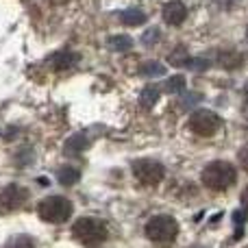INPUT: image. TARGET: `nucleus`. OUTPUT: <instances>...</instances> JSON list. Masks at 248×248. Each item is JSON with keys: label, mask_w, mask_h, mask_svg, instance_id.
Segmentation results:
<instances>
[{"label": "nucleus", "mask_w": 248, "mask_h": 248, "mask_svg": "<svg viewBox=\"0 0 248 248\" xmlns=\"http://www.w3.org/2000/svg\"><path fill=\"white\" fill-rule=\"evenodd\" d=\"M192 248H205V246H192Z\"/></svg>", "instance_id": "393cba45"}, {"label": "nucleus", "mask_w": 248, "mask_h": 248, "mask_svg": "<svg viewBox=\"0 0 248 248\" xmlns=\"http://www.w3.org/2000/svg\"><path fill=\"white\" fill-rule=\"evenodd\" d=\"M120 20L126 26H140L146 22V16L141 11H137V9H126V11L120 13Z\"/></svg>", "instance_id": "f8f14e48"}, {"label": "nucleus", "mask_w": 248, "mask_h": 248, "mask_svg": "<svg viewBox=\"0 0 248 248\" xmlns=\"http://www.w3.org/2000/svg\"><path fill=\"white\" fill-rule=\"evenodd\" d=\"M55 4H63V2H68V0H52Z\"/></svg>", "instance_id": "b1692460"}, {"label": "nucleus", "mask_w": 248, "mask_h": 248, "mask_svg": "<svg viewBox=\"0 0 248 248\" xmlns=\"http://www.w3.org/2000/svg\"><path fill=\"white\" fill-rule=\"evenodd\" d=\"M2 248H35V244H33V240H31V237L16 235V237H11V240H9Z\"/></svg>", "instance_id": "dca6fc26"}, {"label": "nucleus", "mask_w": 248, "mask_h": 248, "mask_svg": "<svg viewBox=\"0 0 248 248\" xmlns=\"http://www.w3.org/2000/svg\"><path fill=\"white\" fill-rule=\"evenodd\" d=\"M240 163H242V168L248 170V146H244V148L240 150Z\"/></svg>", "instance_id": "aec40b11"}, {"label": "nucleus", "mask_w": 248, "mask_h": 248, "mask_svg": "<svg viewBox=\"0 0 248 248\" xmlns=\"http://www.w3.org/2000/svg\"><path fill=\"white\" fill-rule=\"evenodd\" d=\"M246 111H248V107H246Z\"/></svg>", "instance_id": "a878e982"}, {"label": "nucleus", "mask_w": 248, "mask_h": 248, "mask_svg": "<svg viewBox=\"0 0 248 248\" xmlns=\"http://www.w3.org/2000/svg\"><path fill=\"white\" fill-rule=\"evenodd\" d=\"M201 181L207 189L224 192V189H229L231 185H235L237 170H235V166L229 161H211L209 166L202 170Z\"/></svg>", "instance_id": "f257e3e1"}, {"label": "nucleus", "mask_w": 248, "mask_h": 248, "mask_svg": "<svg viewBox=\"0 0 248 248\" xmlns=\"http://www.w3.org/2000/svg\"><path fill=\"white\" fill-rule=\"evenodd\" d=\"M244 96H246V107H248V83H246V87H244Z\"/></svg>", "instance_id": "5701e85b"}, {"label": "nucleus", "mask_w": 248, "mask_h": 248, "mask_svg": "<svg viewBox=\"0 0 248 248\" xmlns=\"http://www.w3.org/2000/svg\"><path fill=\"white\" fill-rule=\"evenodd\" d=\"M157 98H159V87L157 85H148L141 90L140 94V105L141 109H153L157 105Z\"/></svg>", "instance_id": "9d476101"}, {"label": "nucleus", "mask_w": 248, "mask_h": 248, "mask_svg": "<svg viewBox=\"0 0 248 248\" xmlns=\"http://www.w3.org/2000/svg\"><path fill=\"white\" fill-rule=\"evenodd\" d=\"M29 201V189L22 185H9L0 192V211H17Z\"/></svg>", "instance_id": "0eeeda50"}, {"label": "nucleus", "mask_w": 248, "mask_h": 248, "mask_svg": "<svg viewBox=\"0 0 248 248\" xmlns=\"http://www.w3.org/2000/svg\"><path fill=\"white\" fill-rule=\"evenodd\" d=\"M220 126H222L220 118L216 116L214 111H209V109H198V111H194L192 118H189V128H192V133H196V135H201V137L216 135V133L220 131Z\"/></svg>", "instance_id": "39448f33"}, {"label": "nucleus", "mask_w": 248, "mask_h": 248, "mask_svg": "<svg viewBox=\"0 0 248 248\" xmlns=\"http://www.w3.org/2000/svg\"><path fill=\"white\" fill-rule=\"evenodd\" d=\"M78 176H81V172H78L77 168H63V170L59 172L61 185H74L78 181Z\"/></svg>", "instance_id": "2eb2a0df"}, {"label": "nucleus", "mask_w": 248, "mask_h": 248, "mask_svg": "<svg viewBox=\"0 0 248 248\" xmlns=\"http://www.w3.org/2000/svg\"><path fill=\"white\" fill-rule=\"evenodd\" d=\"M242 205H244L246 209H248V187L244 189V194H242Z\"/></svg>", "instance_id": "4be33fe9"}, {"label": "nucleus", "mask_w": 248, "mask_h": 248, "mask_svg": "<svg viewBox=\"0 0 248 248\" xmlns=\"http://www.w3.org/2000/svg\"><path fill=\"white\" fill-rule=\"evenodd\" d=\"M187 61H189V57H187V52H185L183 46H179L176 50L170 52V63L172 65H187Z\"/></svg>", "instance_id": "6ab92c4d"}, {"label": "nucleus", "mask_w": 248, "mask_h": 248, "mask_svg": "<svg viewBox=\"0 0 248 248\" xmlns=\"http://www.w3.org/2000/svg\"><path fill=\"white\" fill-rule=\"evenodd\" d=\"M185 17H187V9H185V4L179 2V0H172V2H168L166 7H163V20H166L168 24L179 26V24H183Z\"/></svg>", "instance_id": "6e6552de"}, {"label": "nucleus", "mask_w": 248, "mask_h": 248, "mask_svg": "<svg viewBox=\"0 0 248 248\" xmlns=\"http://www.w3.org/2000/svg\"><path fill=\"white\" fill-rule=\"evenodd\" d=\"M140 72L144 74V77H161V74H166V68L159 65V63H155V61H148V63L141 65Z\"/></svg>", "instance_id": "f3484780"}, {"label": "nucleus", "mask_w": 248, "mask_h": 248, "mask_svg": "<svg viewBox=\"0 0 248 248\" xmlns=\"http://www.w3.org/2000/svg\"><path fill=\"white\" fill-rule=\"evenodd\" d=\"M78 61V55L77 52H57V55H52L50 57V63H52V68L55 70H68V68H72L74 63Z\"/></svg>", "instance_id": "1a4fd4ad"}, {"label": "nucleus", "mask_w": 248, "mask_h": 248, "mask_svg": "<svg viewBox=\"0 0 248 248\" xmlns=\"http://www.w3.org/2000/svg\"><path fill=\"white\" fill-rule=\"evenodd\" d=\"M153 39H157V31H153V33H146V35H144V42H153Z\"/></svg>", "instance_id": "412c9836"}, {"label": "nucleus", "mask_w": 248, "mask_h": 248, "mask_svg": "<svg viewBox=\"0 0 248 248\" xmlns=\"http://www.w3.org/2000/svg\"><path fill=\"white\" fill-rule=\"evenodd\" d=\"M85 148H87V140H85L83 135H74V137H70V140L65 141V146H63L65 155H70V157H74V155H81Z\"/></svg>", "instance_id": "9b49d317"}, {"label": "nucleus", "mask_w": 248, "mask_h": 248, "mask_svg": "<svg viewBox=\"0 0 248 248\" xmlns=\"http://www.w3.org/2000/svg\"><path fill=\"white\" fill-rule=\"evenodd\" d=\"M72 235L77 242H81L87 248H96L107 240V227L105 222L96 218H81L74 222L72 227Z\"/></svg>", "instance_id": "f03ea898"}, {"label": "nucleus", "mask_w": 248, "mask_h": 248, "mask_svg": "<svg viewBox=\"0 0 248 248\" xmlns=\"http://www.w3.org/2000/svg\"><path fill=\"white\" fill-rule=\"evenodd\" d=\"M179 235V224L172 216H155L146 224V237L159 246H170Z\"/></svg>", "instance_id": "7ed1b4c3"}, {"label": "nucleus", "mask_w": 248, "mask_h": 248, "mask_svg": "<svg viewBox=\"0 0 248 248\" xmlns=\"http://www.w3.org/2000/svg\"><path fill=\"white\" fill-rule=\"evenodd\" d=\"M72 211H74L72 202L63 196H48L37 205L39 218H42L44 222H50V224L65 222V220L72 216Z\"/></svg>", "instance_id": "20e7f679"}, {"label": "nucleus", "mask_w": 248, "mask_h": 248, "mask_svg": "<svg viewBox=\"0 0 248 248\" xmlns=\"http://www.w3.org/2000/svg\"><path fill=\"white\" fill-rule=\"evenodd\" d=\"M185 90V78L183 77H172L166 81V92L168 94H179Z\"/></svg>", "instance_id": "a211bd4d"}, {"label": "nucleus", "mask_w": 248, "mask_h": 248, "mask_svg": "<svg viewBox=\"0 0 248 248\" xmlns=\"http://www.w3.org/2000/svg\"><path fill=\"white\" fill-rule=\"evenodd\" d=\"M133 174L141 185H157L166 176V168L153 159H140L133 163Z\"/></svg>", "instance_id": "423d86ee"}, {"label": "nucleus", "mask_w": 248, "mask_h": 248, "mask_svg": "<svg viewBox=\"0 0 248 248\" xmlns=\"http://www.w3.org/2000/svg\"><path fill=\"white\" fill-rule=\"evenodd\" d=\"M218 61L224 68H237L242 63V55H237V52H218Z\"/></svg>", "instance_id": "ddd939ff"}, {"label": "nucleus", "mask_w": 248, "mask_h": 248, "mask_svg": "<svg viewBox=\"0 0 248 248\" xmlns=\"http://www.w3.org/2000/svg\"><path fill=\"white\" fill-rule=\"evenodd\" d=\"M133 46V42H131V37L128 35H116V37H111L109 39V48L111 50H128V48Z\"/></svg>", "instance_id": "4468645a"}]
</instances>
